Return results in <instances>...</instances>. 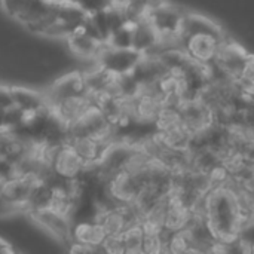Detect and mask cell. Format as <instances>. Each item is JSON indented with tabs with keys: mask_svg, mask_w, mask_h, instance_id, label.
I'll return each instance as SVG.
<instances>
[{
	"mask_svg": "<svg viewBox=\"0 0 254 254\" xmlns=\"http://www.w3.org/2000/svg\"><path fill=\"white\" fill-rule=\"evenodd\" d=\"M30 219L43 231L46 232L55 243L68 246L71 241V219L52 207H45L39 210H33L28 213Z\"/></svg>",
	"mask_w": 254,
	"mask_h": 254,
	"instance_id": "6da1fadb",
	"label": "cell"
},
{
	"mask_svg": "<svg viewBox=\"0 0 254 254\" xmlns=\"http://www.w3.org/2000/svg\"><path fill=\"white\" fill-rule=\"evenodd\" d=\"M86 94V85L83 74L79 70L65 71L61 76H57L43 91V95L46 98V103L49 107L57 104L58 101L73 97V95H82Z\"/></svg>",
	"mask_w": 254,
	"mask_h": 254,
	"instance_id": "7a4b0ae2",
	"label": "cell"
},
{
	"mask_svg": "<svg viewBox=\"0 0 254 254\" xmlns=\"http://www.w3.org/2000/svg\"><path fill=\"white\" fill-rule=\"evenodd\" d=\"M223 39L210 33H195L183 39L185 52L198 64H213Z\"/></svg>",
	"mask_w": 254,
	"mask_h": 254,
	"instance_id": "3957f363",
	"label": "cell"
},
{
	"mask_svg": "<svg viewBox=\"0 0 254 254\" xmlns=\"http://www.w3.org/2000/svg\"><path fill=\"white\" fill-rule=\"evenodd\" d=\"M52 171L65 180H76L82 176V173L85 171V161L77 155V152L73 149V146L70 143H63L51 162Z\"/></svg>",
	"mask_w": 254,
	"mask_h": 254,
	"instance_id": "277c9868",
	"label": "cell"
},
{
	"mask_svg": "<svg viewBox=\"0 0 254 254\" xmlns=\"http://www.w3.org/2000/svg\"><path fill=\"white\" fill-rule=\"evenodd\" d=\"M10 92L15 107H18L24 113H34L49 107L43 95V91H37L34 88L18 83L10 85Z\"/></svg>",
	"mask_w": 254,
	"mask_h": 254,
	"instance_id": "5b68a950",
	"label": "cell"
},
{
	"mask_svg": "<svg viewBox=\"0 0 254 254\" xmlns=\"http://www.w3.org/2000/svg\"><path fill=\"white\" fill-rule=\"evenodd\" d=\"M106 238L107 235L97 220H82L74 223L71 228V241L91 246L97 252H103V244Z\"/></svg>",
	"mask_w": 254,
	"mask_h": 254,
	"instance_id": "8992f818",
	"label": "cell"
},
{
	"mask_svg": "<svg viewBox=\"0 0 254 254\" xmlns=\"http://www.w3.org/2000/svg\"><path fill=\"white\" fill-rule=\"evenodd\" d=\"M92 104V101L89 100L88 94H82V95H73V97H67L61 101H58L57 104H54L52 107H49L60 121H63L67 127L70 124H73L89 106Z\"/></svg>",
	"mask_w": 254,
	"mask_h": 254,
	"instance_id": "52a82bcc",
	"label": "cell"
},
{
	"mask_svg": "<svg viewBox=\"0 0 254 254\" xmlns=\"http://www.w3.org/2000/svg\"><path fill=\"white\" fill-rule=\"evenodd\" d=\"M122 238H124V244H125V253H143L144 231H143L140 222L129 225L124 231Z\"/></svg>",
	"mask_w": 254,
	"mask_h": 254,
	"instance_id": "ba28073f",
	"label": "cell"
},
{
	"mask_svg": "<svg viewBox=\"0 0 254 254\" xmlns=\"http://www.w3.org/2000/svg\"><path fill=\"white\" fill-rule=\"evenodd\" d=\"M30 1L31 0H1L0 9L6 13V16L16 19Z\"/></svg>",
	"mask_w": 254,
	"mask_h": 254,
	"instance_id": "9c48e42d",
	"label": "cell"
},
{
	"mask_svg": "<svg viewBox=\"0 0 254 254\" xmlns=\"http://www.w3.org/2000/svg\"><path fill=\"white\" fill-rule=\"evenodd\" d=\"M103 252L112 254H122L125 253V244L122 235L116 237H107L104 244H103Z\"/></svg>",
	"mask_w": 254,
	"mask_h": 254,
	"instance_id": "30bf717a",
	"label": "cell"
},
{
	"mask_svg": "<svg viewBox=\"0 0 254 254\" xmlns=\"http://www.w3.org/2000/svg\"><path fill=\"white\" fill-rule=\"evenodd\" d=\"M13 104V98H12V92H10V85L7 83H0V115L9 109H12Z\"/></svg>",
	"mask_w": 254,
	"mask_h": 254,
	"instance_id": "8fae6325",
	"label": "cell"
},
{
	"mask_svg": "<svg viewBox=\"0 0 254 254\" xmlns=\"http://www.w3.org/2000/svg\"><path fill=\"white\" fill-rule=\"evenodd\" d=\"M143 3H144L146 9L152 13V12L161 9L162 6H165L168 1H167V0H143Z\"/></svg>",
	"mask_w": 254,
	"mask_h": 254,
	"instance_id": "7c38bea8",
	"label": "cell"
},
{
	"mask_svg": "<svg viewBox=\"0 0 254 254\" xmlns=\"http://www.w3.org/2000/svg\"><path fill=\"white\" fill-rule=\"evenodd\" d=\"M15 252L16 249L13 247V243H10V240L0 235V253H15Z\"/></svg>",
	"mask_w": 254,
	"mask_h": 254,
	"instance_id": "4fadbf2b",
	"label": "cell"
},
{
	"mask_svg": "<svg viewBox=\"0 0 254 254\" xmlns=\"http://www.w3.org/2000/svg\"><path fill=\"white\" fill-rule=\"evenodd\" d=\"M0 6H1V0H0Z\"/></svg>",
	"mask_w": 254,
	"mask_h": 254,
	"instance_id": "5bb4252c",
	"label": "cell"
}]
</instances>
